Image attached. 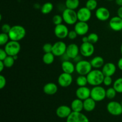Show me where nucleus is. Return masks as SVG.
I'll use <instances>...</instances> for the list:
<instances>
[{"mask_svg":"<svg viewBox=\"0 0 122 122\" xmlns=\"http://www.w3.org/2000/svg\"><path fill=\"white\" fill-rule=\"evenodd\" d=\"M104 76L102 70L95 69L92 70L86 75L88 84L92 86L101 85L102 83H103Z\"/></svg>","mask_w":122,"mask_h":122,"instance_id":"nucleus-1","label":"nucleus"},{"mask_svg":"<svg viewBox=\"0 0 122 122\" xmlns=\"http://www.w3.org/2000/svg\"><path fill=\"white\" fill-rule=\"evenodd\" d=\"M8 34L10 37V40L19 42L25 37L26 30L25 27L21 25H14L11 26Z\"/></svg>","mask_w":122,"mask_h":122,"instance_id":"nucleus-2","label":"nucleus"},{"mask_svg":"<svg viewBox=\"0 0 122 122\" xmlns=\"http://www.w3.org/2000/svg\"><path fill=\"white\" fill-rule=\"evenodd\" d=\"M63 21L68 25H75L78 21L77 12L74 10L66 8L62 13Z\"/></svg>","mask_w":122,"mask_h":122,"instance_id":"nucleus-3","label":"nucleus"},{"mask_svg":"<svg viewBox=\"0 0 122 122\" xmlns=\"http://www.w3.org/2000/svg\"><path fill=\"white\" fill-rule=\"evenodd\" d=\"M75 69L77 74L79 75L86 76L92 70V66L90 61L85 60H82L76 63L75 65Z\"/></svg>","mask_w":122,"mask_h":122,"instance_id":"nucleus-4","label":"nucleus"},{"mask_svg":"<svg viewBox=\"0 0 122 122\" xmlns=\"http://www.w3.org/2000/svg\"><path fill=\"white\" fill-rule=\"evenodd\" d=\"M91 98L96 102H100L106 98V90L101 85L93 86L91 89Z\"/></svg>","mask_w":122,"mask_h":122,"instance_id":"nucleus-5","label":"nucleus"},{"mask_svg":"<svg viewBox=\"0 0 122 122\" xmlns=\"http://www.w3.org/2000/svg\"><path fill=\"white\" fill-rule=\"evenodd\" d=\"M4 50L8 56H14L18 55L21 50V45L19 42L10 40V41L4 45Z\"/></svg>","mask_w":122,"mask_h":122,"instance_id":"nucleus-6","label":"nucleus"},{"mask_svg":"<svg viewBox=\"0 0 122 122\" xmlns=\"http://www.w3.org/2000/svg\"><path fill=\"white\" fill-rule=\"evenodd\" d=\"M107 110L114 116H118L122 114V106L120 102L116 101H110L107 105Z\"/></svg>","mask_w":122,"mask_h":122,"instance_id":"nucleus-7","label":"nucleus"},{"mask_svg":"<svg viewBox=\"0 0 122 122\" xmlns=\"http://www.w3.org/2000/svg\"><path fill=\"white\" fill-rule=\"evenodd\" d=\"M80 54L84 57H89L92 56L95 51L94 44L89 42H82L79 46Z\"/></svg>","mask_w":122,"mask_h":122,"instance_id":"nucleus-8","label":"nucleus"},{"mask_svg":"<svg viewBox=\"0 0 122 122\" xmlns=\"http://www.w3.org/2000/svg\"><path fill=\"white\" fill-rule=\"evenodd\" d=\"M67 45L65 42L59 41L53 44L52 52L56 57H61L66 52Z\"/></svg>","mask_w":122,"mask_h":122,"instance_id":"nucleus-9","label":"nucleus"},{"mask_svg":"<svg viewBox=\"0 0 122 122\" xmlns=\"http://www.w3.org/2000/svg\"><path fill=\"white\" fill-rule=\"evenodd\" d=\"M54 32L55 36L57 38L60 39H64L68 36L69 30L67 26L62 23L55 26Z\"/></svg>","mask_w":122,"mask_h":122,"instance_id":"nucleus-10","label":"nucleus"},{"mask_svg":"<svg viewBox=\"0 0 122 122\" xmlns=\"http://www.w3.org/2000/svg\"><path fill=\"white\" fill-rule=\"evenodd\" d=\"M73 82V77L71 74L63 72L58 77V83L61 87L67 88Z\"/></svg>","mask_w":122,"mask_h":122,"instance_id":"nucleus-11","label":"nucleus"},{"mask_svg":"<svg viewBox=\"0 0 122 122\" xmlns=\"http://www.w3.org/2000/svg\"><path fill=\"white\" fill-rule=\"evenodd\" d=\"M66 122H89V120L82 112H72L66 119Z\"/></svg>","mask_w":122,"mask_h":122,"instance_id":"nucleus-12","label":"nucleus"},{"mask_svg":"<svg viewBox=\"0 0 122 122\" xmlns=\"http://www.w3.org/2000/svg\"><path fill=\"white\" fill-rule=\"evenodd\" d=\"M95 16L97 19L101 21L109 20L110 17V12L109 10L104 7H100L97 8L95 11Z\"/></svg>","mask_w":122,"mask_h":122,"instance_id":"nucleus-13","label":"nucleus"},{"mask_svg":"<svg viewBox=\"0 0 122 122\" xmlns=\"http://www.w3.org/2000/svg\"><path fill=\"white\" fill-rule=\"evenodd\" d=\"M92 11L86 7L79 8L77 11V15L78 21L88 22L92 16Z\"/></svg>","mask_w":122,"mask_h":122,"instance_id":"nucleus-14","label":"nucleus"},{"mask_svg":"<svg viewBox=\"0 0 122 122\" xmlns=\"http://www.w3.org/2000/svg\"><path fill=\"white\" fill-rule=\"evenodd\" d=\"M74 30L76 31L79 36H85L89 32V25L87 23V22L78 21L75 25Z\"/></svg>","mask_w":122,"mask_h":122,"instance_id":"nucleus-15","label":"nucleus"},{"mask_svg":"<svg viewBox=\"0 0 122 122\" xmlns=\"http://www.w3.org/2000/svg\"><path fill=\"white\" fill-rule=\"evenodd\" d=\"M110 28L115 32H120L122 30V19L117 16L113 17L110 19L109 23Z\"/></svg>","mask_w":122,"mask_h":122,"instance_id":"nucleus-16","label":"nucleus"},{"mask_svg":"<svg viewBox=\"0 0 122 122\" xmlns=\"http://www.w3.org/2000/svg\"><path fill=\"white\" fill-rule=\"evenodd\" d=\"M72 112L71 107L66 105L59 106L56 110V115L60 119H67Z\"/></svg>","mask_w":122,"mask_h":122,"instance_id":"nucleus-17","label":"nucleus"},{"mask_svg":"<svg viewBox=\"0 0 122 122\" xmlns=\"http://www.w3.org/2000/svg\"><path fill=\"white\" fill-rule=\"evenodd\" d=\"M80 53V48L79 46L76 44H69L67 46V50L66 54L67 55L68 57L70 58V59L73 60L76 58L77 56H79Z\"/></svg>","mask_w":122,"mask_h":122,"instance_id":"nucleus-18","label":"nucleus"},{"mask_svg":"<svg viewBox=\"0 0 122 122\" xmlns=\"http://www.w3.org/2000/svg\"><path fill=\"white\" fill-rule=\"evenodd\" d=\"M76 96L77 98L84 101L91 97V89L86 86L79 87L76 91Z\"/></svg>","mask_w":122,"mask_h":122,"instance_id":"nucleus-19","label":"nucleus"},{"mask_svg":"<svg viewBox=\"0 0 122 122\" xmlns=\"http://www.w3.org/2000/svg\"><path fill=\"white\" fill-rule=\"evenodd\" d=\"M116 70V66L113 63H105L102 67V71L104 76H113L115 74Z\"/></svg>","mask_w":122,"mask_h":122,"instance_id":"nucleus-20","label":"nucleus"},{"mask_svg":"<svg viewBox=\"0 0 122 122\" xmlns=\"http://www.w3.org/2000/svg\"><path fill=\"white\" fill-rule=\"evenodd\" d=\"M43 91L48 95H53L58 91V86L57 84L53 82L46 83L43 87Z\"/></svg>","mask_w":122,"mask_h":122,"instance_id":"nucleus-21","label":"nucleus"},{"mask_svg":"<svg viewBox=\"0 0 122 122\" xmlns=\"http://www.w3.org/2000/svg\"><path fill=\"white\" fill-rule=\"evenodd\" d=\"M61 69L63 72L72 75L75 71V65L70 60L63 61L61 63Z\"/></svg>","mask_w":122,"mask_h":122,"instance_id":"nucleus-22","label":"nucleus"},{"mask_svg":"<svg viewBox=\"0 0 122 122\" xmlns=\"http://www.w3.org/2000/svg\"><path fill=\"white\" fill-rule=\"evenodd\" d=\"M96 101L89 97L83 101V110L86 112H91L96 107Z\"/></svg>","mask_w":122,"mask_h":122,"instance_id":"nucleus-23","label":"nucleus"},{"mask_svg":"<svg viewBox=\"0 0 122 122\" xmlns=\"http://www.w3.org/2000/svg\"><path fill=\"white\" fill-rule=\"evenodd\" d=\"M70 107L72 110V112H82L83 110V101L77 98L71 101Z\"/></svg>","mask_w":122,"mask_h":122,"instance_id":"nucleus-24","label":"nucleus"},{"mask_svg":"<svg viewBox=\"0 0 122 122\" xmlns=\"http://www.w3.org/2000/svg\"><path fill=\"white\" fill-rule=\"evenodd\" d=\"M92 68L95 69H99L102 68L104 65V60L101 56H95L90 61Z\"/></svg>","mask_w":122,"mask_h":122,"instance_id":"nucleus-25","label":"nucleus"},{"mask_svg":"<svg viewBox=\"0 0 122 122\" xmlns=\"http://www.w3.org/2000/svg\"><path fill=\"white\" fill-rule=\"evenodd\" d=\"M55 57L56 56L53 54L52 52L45 53L42 57L43 63L46 65H50V64H52L54 61Z\"/></svg>","mask_w":122,"mask_h":122,"instance_id":"nucleus-26","label":"nucleus"},{"mask_svg":"<svg viewBox=\"0 0 122 122\" xmlns=\"http://www.w3.org/2000/svg\"><path fill=\"white\" fill-rule=\"evenodd\" d=\"M54 8V5L51 2H46L44 3L41 7V12L43 14H48L51 13Z\"/></svg>","mask_w":122,"mask_h":122,"instance_id":"nucleus-27","label":"nucleus"},{"mask_svg":"<svg viewBox=\"0 0 122 122\" xmlns=\"http://www.w3.org/2000/svg\"><path fill=\"white\" fill-rule=\"evenodd\" d=\"M79 4V0H66L65 2L66 8L74 10L78 8Z\"/></svg>","mask_w":122,"mask_h":122,"instance_id":"nucleus-28","label":"nucleus"},{"mask_svg":"<svg viewBox=\"0 0 122 122\" xmlns=\"http://www.w3.org/2000/svg\"><path fill=\"white\" fill-rule=\"evenodd\" d=\"M76 83L79 87L85 86H86V85L88 84L86 76H85V75H79L76 78Z\"/></svg>","mask_w":122,"mask_h":122,"instance_id":"nucleus-29","label":"nucleus"},{"mask_svg":"<svg viewBox=\"0 0 122 122\" xmlns=\"http://www.w3.org/2000/svg\"><path fill=\"white\" fill-rule=\"evenodd\" d=\"M113 87L119 94L122 93V77L117 78L113 83Z\"/></svg>","mask_w":122,"mask_h":122,"instance_id":"nucleus-30","label":"nucleus"},{"mask_svg":"<svg viewBox=\"0 0 122 122\" xmlns=\"http://www.w3.org/2000/svg\"><path fill=\"white\" fill-rule=\"evenodd\" d=\"M98 1L97 0H88L86 2L85 7L90 10L91 11H94L97 10L98 6Z\"/></svg>","mask_w":122,"mask_h":122,"instance_id":"nucleus-31","label":"nucleus"},{"mask_svg":"<svg viewBox=\"0 0 122 122\" xmlns=\"http://www.w3.org/2000/svg\"><path fill=\"white\" fill-rule=\"evenodd\" d=\"M14 57L13 56H8L4 60H3L4 63L5 67L7 68H11L13 66L15 62Z\"/></svg>","mask_w":122,"mask_h":122,"instance_id":"nucleus-32","label":"nucleus"},{"mask_svg":"<svg viewBox=\"0 0 122 122\" xmlns=\"http://www.w3.org/2000/svg\"><path fill=\"white\" fill-rule=\"evenodd\" d=\"M117 93V92L113 87H110L106 89V98L109 100H113L116 97Z\"/></svg>","mask_w":122,"mask_h":122,"instance_id":"nucleus-33","label":"nucleus"},{"mask_svg":"<svg viewBox=\"0 0 122 122\" xmlns=\"http://www.w3.org/2000/svg\"><path fill=\"white\" fill-rule=\"evenodd\" d=\"M10 37L8 33H1L0 34V45L1 46L5 45L10 41Z\"/></svg>","mask_w":122,"mask_h":122,"instance_id":"nucleus-34","label":"nucleus"},{"mask_svg":"<svg viewBox=\"0 0 122 122\" xmlns=\"http://www.w3.org/2000/svg\"><path fill=\"white\" fill-rule=\"evenodd\" d=\"M88 39H89V42L91 43L92 44H95L98 41L99 36L97 33H91L88 35Z\"/></svg>","mask_w":122,"mask_h":122,"instance_id":"nucleus-35","label":"nucleus"},{"mask_svg":"<svg viewBox=\"0 0 122 122\" xmlns=\"http://www.w3.org/2000/svg\"><path fill=\"white\" fill-rule=\"evenodd\" d=\"M63 21V17H62V15H59V14H56V15H54L53 17H52V22L54 24L55 26L62 24Z\"/></svg>","mask_w":122,"mask_h":122,"instance_id":"nucleus-36","label":"nucleus"},{"mask_svg":"<svg viewBox=\"0 0 122 122\" xmlns=\"http://www.w3.org/2000/svg\"><path fill=\"white\" fill-rule=\"evenodd\" d=\"M52 46H53V45H52V44H50V43H46V44H44L42 46L43 51H44V52H45V53L51 52L52 50Z\"/></svg>","mask_w":122,"mask_h":122,"instance_id":"nucleus-37","label":"nucleus"},{"mask_svg":"<svg viewBox=\"0 0 122 122\" xmlns=\"http://www.w3.org/2000/svg\"><path fill=\"white\" fill-rule=\"evenodd\" d=\"M113 83V80H112V76H105L103 81V84L106 86H110Z\"/></svg>","mask_w":122,"mask_h":122,"instance_id":"nucleus-38","label":"nucleus"},{"mask_svg":"<svg viewBox=\"0 0 122 122\" xmlns=\"http://www.w3.org/2000/svg\"><path fill=\"white\" fill-rule=\"evenodd\" d=\"M11 26L8 23H4L1 26V31L2 33H8V32L10 30Z\"/></svg>","mask_w":122,"mask_h":122,"instance_id":"nucleus-39","label":"nucleus"},{"mask_svg":"<svg viewBox=\"0 0 122 122\" xmlns=\"http://www.w3.org/2000/svg\"><path fill=\"white\" fill-rule=\"evenodd\" d=\"M78 36L77 33H76V31L75 30H70L68 34V38L70 40H74V39H76Z\"/></svg>","mask_w":122,"mask_h":122,"instance_id":"nucleus-40","label":"nucleus"},{"mask_svg":"<svg viewBox=\"0 0 122 122\" xmlns=\"http://www.w3.org/2000/svg\"><path fill=\"white\" fill-rule=\"evenodd\" d=\"M7 84V80L5 76H4L2 75H0V89H2Z\"/></svg>","mask_w":122,"mask_h":122,"instance_id":"nucleus-41","label":"nucleus"},{"mask_svg":"<svg viewBox=\"0 0 122 122\" xmlns=\"http://www.w3.org/2000/svg\"><path fill=\"white\" fill-rule=\"evenodd\" d=\"M7 56H8V54L6 52V51H5L4 49H0V60L3 61Z\"/></svg>","mask_w":122,"mask_h":122,"instance_id":"nucleus-42","label":"nucleus"},{"mask_svg":"<svg viewBox=\"0 0 122 122\" xmlns=\"http://www.w3.org/2000/svg\"><path fill=\"white\" fill-rule=\"evenodd\" d=\"M117 66V67L119 68V70H122V57H121V58L118 60Z\"/></svg>","mask_w":122,"mask_h":122,"instance_id":"nucleus-43","label":"nucleus"},{"mask_svg":"<svg viewBox=\"0 0 122 122\" xmlns=\"http://www.w3.org/2000/svg\"><path fill=\"white\" fill-rule=\"evenodd\" d=\"M117 14L119 17H120V18L122 19V7H119V8H118L117 11Z\"/></svg>","mask_w":122,"mask_h":122,"instance_id":"nucleus-44","label":"nucleus"},{"mask_svg":"<svg viewBox=\"0 0 122 122\" xmlns=\"http://www.w3.org/2000/svg\"><path fill=\"white\" fill-rule=\"evenodd\" d=\"M5 67L4 63L3 61L0 60V72H2Z\"/></svg>","mask_w":122,"mask_h":122,"instance_id":"nucleus-45","label":"nucleus"},{"mask_svg":"<svg viewBox=\"0 0 122 122\" xmlns=\"http://www.w3.org/2000/svg\"><path fill=\"white\" fill-rule=\"evenodd\" d=\"M82 42H89L88 36H83V37L82 38Z\"/></svg>","mask_w":122,"mask_h":122,"instance_id":"nucleus-46","label":"nucleus"},{"mask_svg":"<svg viewBox=\"0 0 122 122\" xmlns=\"http://www.w3.org/2000/svg\"><path fill=\"white\" fill-rule=\"evenodd\" d=\"M82 60V57H81V56H79H79H77L76 58H74L73 60H74V61L76 62V63H77V62H79V61Z\"/></svg>","mask_w":122,"mask_h":122,"instance_id":"nucleus-47","label":"nucleus"},{"mask_svg":"<svg viewBox=\"0 0 122 122\" xmlns=\"http://www.w3.org/2000/svg\"><path fill=\"white\" fill-rule=\"evenodd\" d=\"M116 4L119 7H122V0H115Z\"/></svg>","mask_w":122,"mask_h":122,"instance_id":"nucleus-48","label":"nucleus"},{"mask_svg":"<svg viewBox=\"0 0 122 122\" xmlns=\"http://www.w3.org/2000/svg\"><path fill=\"white\" fill-rule=\"evenodd\" d=\"M13 57H14V60H16L17 59V58H18V56H17V55H16V56H13Z\"/></svg>","mask_w":122,"mask_h":122,"instance_id":"nucleus-49","label":"nucleus"},{"mask_svg":"<svg viewBox=\"0 0 122 122\" xmlns=\"http://www.w3.org/2000/svg\"><path fill=\"white\" fill-rule=\"evenodd\" d=\"M120 52H121V54L122 56V43L121 44V46H120Z\"/></svg>","mask_w":122,"mask_h":122,"instance_id":"nucleus-50","label":"nucleus"},{"mask_svg":"<svg viewBox=\"0 0 122 122\" xmlns=\"http://www.w3.org/2000/svg\"><path fill=\"white\" fill-rule=\"evenodd\" d=\"M106 1H114V0H106Z\"/></svg>","mask_w":122,"mask_h":122,"instance_id":"nucleus-51","label":"nucleus"},{"mask_svg":"<svg viewBox=\"0 0 122 122\" xmlns=\"http://www.w3.org/2000/svg\"><path fill=\"white\" fill-rule=\"evenodd\" d=\"M120 103H121V104H122V101H121V102H120Z\"/></svg>","mask_w":122,"mask_h":122,"instance_id":"nucleus-52","label":"nucleus"},{"mask_svg":"<svg viewBox=\"0 0 122 122\" xmlns=\"http://www.w3.org/2000/svg\"><path fill=\"white\" fill-rule=\"evenodd\" d=\"M121 32H122V30L121 31Z\"/></svg>","mask_w":122,"mask_h":122,"instance_id":"nucleus-53","label":"nucleus"},{"mask_svg":"<svg viewBox=\"0 0 122 122\" xmlns=\"http://www.w3.org/2000/svg\"><path fill=\"white\" fill-rule=\"evenodd\" d=\"M97 1H100V0H97Z\"/></svg>","mask_w":122,"mask_h":122,"instance_id":"nucleus-54","label":"nucleus"}]
</instances>
